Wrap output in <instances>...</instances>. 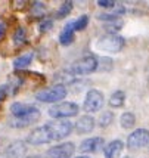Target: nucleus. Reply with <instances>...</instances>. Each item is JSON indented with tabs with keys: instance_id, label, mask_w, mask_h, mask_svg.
<instances>
[{
	"instance_id": "24",
	"label": "nucleus",
	"mask_w": 149,
	"mask_h": 158,
	"mask_svg": "<svg viewBox=\"0 0 149 158\" xmlns=\"http://www.w3.org/2000/svg\"><path fill=\"white\" fill-rule=\"evenodd\" d=\"M14 41H15V44H21V43L25 41V30L24 28H18L16 30V33L14 35Z\"/></svg>"
},
{
	"instance_id": "1",
	"label": "nucleus",
	"mask_w": 149,
	"mask_h": 158,
	"mask_svg": "<svg viewBox=\"0 0 149 158\" xmlns=\"http://www.w3.org/2000/svg\"><path fill=\"white\" fill-rule=\"evenodd\" d=\"M96 69H97V58L93 55H87L83 56L78 61H75L68 68V73L71 76H87V74H92Z\"/></svg>"
},
{
	"instance_id": "16",
	"label": "nucleus",
	"mask_w": 149,
	"mask_h": 158,
	"mask_svg": "<svg viewBox=\"0 0 149 158\" xmlns=\"http://www.w3.org/2000/svg\"><path fill=\"white\" fill-rule=\"evenodd\" d=\"M33 108H34L33 105H27V103L15 102V103H12V105H10V112L14 114L15 118H18V117H22V115L28 114V112L33 110Z\"/></svg>"
},
{
	"instance_id": "21",
	"label": "nucleus",
	"mask_w": 149,
	"mask_h": 158,
	"mask_svg": "<svg viewBox=\"0 0 149 158\" xmlns=\"http://www.w3.org/2000/svg\"><path fill=\"white\" fill-rule=\"evenodd\" d=\"M72 25H74V31H83L89 25V16L87 15H81L80 18L72 21Z\"/></svg>"
},
{
	"instance_id": "17",
	"label": "nucleus",
	"mask_w": 149,
	"mask_h": 158,
	"mask_svg": "<svg viewBox=\"0 0 149 158\" xmlns=\"http://www.w3.org/2000/svg\"><path fill=\"white\" fill-rule=\"evenodd\" d=\"M124 102H126V93H124L122 90L114 92V93L111 95V98H109V105H111L112 108H120V106L124 105Z\"/></svg>"
},
{
	"instance_id": "22",
	"label": "nucleus",
	"mask_w": 149,
	"mask_h": 158,
	"mask_svg": "<svg viewBox=\"0 0 149 158\" xmlns=\"http://www.w3.org/2000/svg\"><path fill=\"white\" fill-rule=\"evenodd\" d=\"M97 121H99V126H101V127H108L109 124L114 121V114H112L111 111H105L101 117H99Z\"/></svg>"
},
{
	"instance_id": "11",
	"label": "nucleus",
	"mask_w": 149,
	"mask_h": 158,
	"mask_svg": "<svg viewBox=\"0 0 149 158\" xmlns=\"http://www.w3.org/2000/svg\"><path fill=\"white\" fill-rule=\"evenodd\" d=\"M102 148H105V140L102 138H89L84 139L80 145V152L84 154H92V152L101 151Z\"/></svg>"
},
{
	"instance_id": "9",
	"label": "nucleus",
	"mask_w": 149,
	"mask_h": 158,
	"mask_svg": "<svg viewBox=\"0 0 149 158\" xmlns=\"http://www.w3.org/2000/svg\"><path fill=\"white\" fill-rule=\"evenodd\" d=\"M52 139H50V135H49V130L46 129V126H40L37 129H34L27 138V143L30 145H44V143H50Z\"/></svg>"
},
{
	"instance_id": "10",
	"label": "nucleus",
	"mask_w": 149,
	"mask_h": 158,
	"mask_svg": "<svg viewBox=\"0 0 149 158\" xmlns=\"http://www.w3.org/2000/svg\"><path fill=\"white\" fill-rule=\"evenodd\" d=\"M39 118H40V111L34 106L28 114L22 115V117L14 118L9 124H10V127H15V129H24V127H28V126H31L33 123H35Z\"/></svg>"
},
{
	"instance_id": "7",
	"label": "nucleus",
	"mask_w": 149,
	"mask_h": 158,
	"mask_svg": "<svg viewBox=\"0 0 149 158\" xmlns=\"http://www.w3.org/2000/svg\"><path fill=\"white\" fill-rule=\"evenodd\" d=\"M149 143V130L148 129H137L127 139L129 149H140Z\"/></svg>"
},
{
	"instance_id": "15",
	"label": "nucleus",
	"mask_w": 149,
	"mask_h": 158,
	"mask_svg": "<svg viewBox=\"0 0 149 158\" xmlns=\"http://www.w3.org/2000/svg\"><path fill=\"white\" fill-rule=\"evenodd\" d=\"M74 25H72V22H68L65 27L62 28L61 31V35H59V41H61V44L64 46H67L69 43H72L74 40Z\"/></svg>"
},
{
	"instance_id": "2",
	"label": "nucleus",
	"mask_w": 149,
	"mask_h": 158,
	"mask_svg": "<svg viewBox=\"0 0 149 158\" xmlns=\"http://www.w3.org/2000/svg\"><path fill=\"white\" fill-rule=\"evenodd\" d=\"M124 39L121 35L115 34H106L101 37L99 40L96 41V49L101 52H108V53H118L121 52V49L124 48Z\"/></svg>"
},
{
	"instance_id": "4",
	"label": "nucleus",
	"mask_w": 149,
	"mask_h": 158,
	"mask_svg": "<svg viewBox=\"0 0 149 158\" xmlns=\"http://www.w3.org/2000/svg\"><path fill=\"white\" fill-rule=\"evenodd\" d=\"M44 126L49 130L52 142L65 139L72 131V123L71 121H62V120H59V121H50V123L44 124Z\"/></svg>"
},
{
	"instance_id": "8",
	"label": "nucleus",
	"mask_w": 149,
	"mask_h": 158,
	"mask_svg": "<svg viewBox=\"0 0 149 158\" xmlns=\"http://www.w3.org/2000/svg\"><path fill=\"white\" fill-rule=\"evenodd\" d=\"M75 152V145L72 142H64L56 145L46 152V158H69Z\"/></svg>"
},
{
	"instance_id": "12",
	"label": "nucleus",
	"mask_w": 149,
	"mask_h": 158,
	"mask_svg": "<svg viewBox=\"0 0 149 158\" xmlns=\"http://www.w3.org/2000/svg\"><path fill=\"white\" fill-rule=\"evenodd\" d=\"M27 152V145L22 140H16L14 143H10L5 151V157L6 158H22Z\"/></svg>"
},
{
	"instance_id": "5",
	"label": "nucleus",
	"mask_w": 149,
	"mask_h": 158,
	"mask_svg": "<svg viewBox=\"0 0 149 158\" xmlns=\"http://www.w3.org/2000/svg\"><path fill=\"white\" fill-rule=\"evenodd\" d=\"M78 105L74 102H59L49 110V115L52 118H71L78 114Z\"/></svg>"
},
{
	"instance_id": "27",
	"label": "nucleus",
	"mask_w": 149,
	"mask_h": 158,
	"mask_svg": "<svg viewBox=\"0 0 149 158\" xmlns=\"http://www.w3.org/2000/svg\"><path fill=\"white\" fill-rule=\"evenodd\" d=\"M97 5L101 7L109 9V7H115V2L114 0H97Z\"/></svg>"
},
{
	"instance_id": "18",
	"label": "nucleus",
	"mask_w": 149,
	"mask_h": 158,
	"mask_svg": "<svg viewBox=\"0 0 149 158\" xmlns=\"http://www.w3.org/2000/svg\"><path fill=\"white\" fill-rule=\"evenodd\" d=\"M120 124H121L122 129H126V130H129V129H133L136 124V117L133 112H124L121 114V117H120Z\"/></svg>"
},
{
	"instance_id": "20",
	"label": "nucleus",
	"mask_w": 149,
	"mask_h": 158,
	"mask_svg": "<svg viewBox=\"0 0 149 158\" xmlns=\"http://www.w3.org/2000/svg\"><path fill=\"white\" fill-rule=\"evenodd\" d=\"M71 10H72V2H64L59 9H58V12H56V18L58 19H62V18H65L67 15L71 14Z\"/></svg>"
},
{
	"instance_id": "6",
	"label": "nucleus",
	"mask_w": 149,
	"mask_h": 158,
	"mask_svg": "<svg viewBox=\"0 0 149 158\" xmlns=\"http://www.w3.org/2000/svg\"><path fill=\"white\" fill-rule=\"evenodd\" d=\"M103 106V95L101 90L92 89L87 92L84 103H83V110L86 112H97L99 110H102Z\"/></svg>"
},
{
	"instance_id": "25",
	"label": "nucleus",
	"mask_w": 149,
	"mask_h": 158,
	"mask_svg": "<svg viewBox=\"0 0 149 158\" xmlns=\"http://www.w3.org/2000/svg\"><path fill=\"white\" fill-rule=\"evenodd\" d=\"M99 64H101V67H97V68L102 71H109L112 68V59H109V58H101V62H97V65Z\"/></svg>"
},
{
	"instance_id": "3",
	"label": "nucleus",
	"mask_w": 149,
	"mask_h": 158,
	"mask_svg": "<svg viewBox=\"0 0 149 158\" xmlns=\"http://www.w3.org/2000/svg\"><path fill=\"white\" fill-rule=\"evenodd\" d=\"M68 90L64 84H55L49 89H43L39 90L35 93V98L40 101V102H46V103H55L62 101L64 98H67Z\"/></svg>"
},
{
	"instance_id": "29",
	"label": "nucleus",
	"mask_w": 149,
	"mask_h": 158,
	"mask_svg": "<svg viewBox=\"0 0 149 158\" xmlns=\"http://www.w3.org/2000/svg\"><path fill=\"white\" fill-rule=\"evenodd\" d=\"M50 27H52V21H46L40 25V30L41 31H48V30H50Z\"/></svg>"
},
{
	"instance_id": "13",
	"label": "nucleus",
	"mask_w": 149,
	"mask_h": 158,
	"mask_svg": "<svg viewBox=\"0 0 149 158\" xmlns=\"http://www.w3.org/2000/svg\"><path fill=\"white\" fill-rule=\"evenodd\" d=\"M95 127V118L90 117V115H83L77 123H75V131L78 135H86L90 133Z\"/></svg>"
},
{
	"instance_id": "28",
	"label": "nucleus",
	"mask_w": 149,
	"mask_h": 158,
	"mask_svg": "<svg viewBox=\"0 0 149 158\" xmlns=\"http://www.w3.org/2000/svg\"><path fill=\"white\" fill-rule=\"evenodd\" d=\"M6 95H7V86H0V101H3L5 98H6Z\"/></svg>"
},
{
	"instance_id": "31",
	"label": "nucleus",
	"mask_w": 149,
	"mask_h": 158,
	"mask_svg": "<svg viewBox=\"0 0 149 158\" xmlns=\"http://www.w3.org/2000/svg\"><path fill=\"white\" fill-rule=\"evenodd\" d=\"M75 158H89V157H86V155H80V157H75Z\"/></svg>"
},
{
	"instance_id": "14",
	"label": "nucleus",
	"mask_w": 149,
	"mask_h": 158,
	"mask_svg": "<svg viewBox=\"0 0 149 158\" xmlns=\"http://www.w3.org/2000/svg\"><path fill=\"white\" fill-rule=\"evenodd\" d=\"M122 149H124V143H122L120 139H115V140L109 142L103 148V152H105V157L106 158H120Z\"/></svg>"
},
{
	"instance_id": "26",
	"label": "nucleus",
	"mask_w": 149,
	"mask_h": 158,
	"mask_svg": "<svg viewBox=\"0 0 149 158\" xmlns=\"http://www.w3.org/2000/svg\"><path fill=\"white\" fill-rule=\"evenodd\" d=\"M97 18L101 21H105V22H112L115 19H120V15L118 14H101L97 15Z\"/></svg>"
},
{
	"instance_id": "23",
	"label": "nucleus",
	"mask_w": 149,
	"mask_h": 158,
	"mask_svg": "<svg viewBox=\"0 0 149 158\" xmlns=\"http://www.w3.org/2000/svg\"><path fill=\"white\" fill-rule=\"evenodd\" d=\"M122 25H124L122 19H115V21H112V22H108L105 27L109 31V34H115V31L117 30H121Z\"/></svg>"
},
{
	"instance_id": "30",
	"label": "nucleus",
	"mask_w": 149,
	"mask_h": 158,
	"mask_svg": "<svg viewBox=\"0 0 149 158\" xmlns=\"http://www.w3.org/2000/svg\"><path fill=\"white\" fill-rule=\"evenodd\" d=\"M3 34H5V25H3V24H0V39L3 37Z\"/></svg>"
},
{
	"instance_id": "32",
	"label": "nucleus",
	"mask_w": 149,
	"mask_h": 158,
	"mask_svg": "<svg viewBox=\"0 0 149 158\" xmlns=\"http://www.w3.org/2000/svg\"><path fill=\"white\" fill-rule=\"evenodd\" d=\"M27 158H40L39 155H33V157H27Z\"/></svg>"
},
{
	"instance_id": "19",
	"label": "nucleus",
	"mask_w": 149,
	"mask_h": 158,
	"mask_svg": "<svg viewBox=\"0 0 149 158\" xmlns=\"http://www.w3.org/2000/svg\"><path fill=\"white\" fill-rule=\"evenodd\" d=\"M31 61H33V53H27V55H22L19 58H16L14 61V67L16 69H21V68L24 69L31 64Z\"/></svg>"
},
{
	"instance_id": "33",
	"label": "nucleus",
	"mask_w": 149,
	"mask_h": 158,
	"mask_svg": "<svg viewBox=\"0 0 149 158\" xmlns=\"http://www.w3.org/2000/svg\"><path fill=\"white\" fill-rule=\"evenodd\" d=\"M126 158H129V157H126Z\"/></svg>"
}]
</instances>
